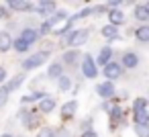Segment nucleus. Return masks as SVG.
Returning <instances> with one entry per match:
<instances>
[{
    "label": "nucleus",
    "instance_id": "obj_1",
    "mask_svg": "<svg viewBox=\"0 0 149 137\" xmlns=\"http://www.w3.org/2000/svg\"><path fill=\"white\" fill-rule=\"evenodd\" d=\"M45 59H47V53H45V51H41V53H35L33 57H29V59H25V62H23V68H25V70L39 68V66H41Z\"/></svg>",
    "mask_w": 149,
    "mask_h": 137
},
{
    "label": "nucleus",
    "instance_id": "obj_2",
    "mask_svg": "<svg viewBox=\"0 0 149 137\" xmlns=\"http://www.w3.org/2000/svg\"><path fill=\"white\" fill-rule=\"evenodd\" d=\"M120 72H123V68H120L118 64H114V62H108V64L104 66V76H106L108 80L118 78V76H120Z\"/></svg>",
    "mask_w": 149,
    "mask_h": 137
},
{
    "label": "nucleus",
    "instance_id": "obj_3",
    "mask_svg": "<svg viewBox=\"0 0 149 137\" xmlns=\"http://www.w3.org/2000/svg\"><path fill=\"white\" fill-rule=\"evenodd\" d=\"M82 70H84V74H86L88 78H94V76H96V64L92 62V57H90V55H84Z\"/></svg>",
    "mask_w": 149,
    "mask_h": 137
},
{
    "label": "nucleus",
    "instance_id": "obj_4",
    "mask_svg": "<svg viewBox=\"0 0 149 137\" xmlns=\"http://www.w3.org/2000/svg\"><path fill=\"white\" fill-rule=\"evenodd\" d=\"M86 37H88V31H76V33L70 35L68 43H72V45H82V43L86 41Z\"/></svg>",
    "mask_w": 149,
    "mask_h": 137
},
{
    "label": "nucleus",
    "instance_id": "obj_5",
    "mask_svg": "<svg viewBox=\"0 0 149 137\" xmlns=\"http://www.w3.org/2000/svg\"><path fill=\"white\" fill-rule=\"evenodd\" d=\"M96 90H98V94H100L102 98H110V96L114 94V86H112V82H104V84H100Z\"/></svg>",
    "mask_w": 149,
    "mask_h": 137
},
{
    "label": "nucleus",
    "instance_id": "obj_6",
    "mask_svg": "<svg viewBox=\"0 0 149 137\" xmlns=\"http://www.w3.org/2000/svg\"><path fill=\"white\" fill-rule=\"evenodd\" d=\"M37 37H39V33H37L35 29H25V31H23V35H21V39H23L27 45L35 43V41H37Z\"/></svg>",
    "mask_w": 149,
    "mask_h": 137
},
{
    "label": "nucleus",
    "instance_id": "obj_7",
    "mask_svg": "<svg viewBox=\"0 0 149 137\" xmlns=\"http://www.w3.org/2000/svg\"><path fill=\"white\" fill-rule=\"evenodd\" d=\"M6 2H8V6L15 8V10H31L29 2H25V0H6Z\"/></svg>",
    "mask_w": 149,
    "mask_h": 137
},
{
    "label": "nucleus",
    "instance_id": "obj_8",
    "mask_svg": "<svg viewBox=\"0 0 149 137\" xmlns=\"http://www.w3.org/2000/svg\"><path fill=\"white\" fill-rule=\"evenodd\" d=\"M108 19H110V25H114V27H116V25H120V23L125 21V17H123V13H120V10H116V8L108 13Z\"/></svg>",
    "mask_w": 149,
    "mask_h": 137
},
{
    "label": "nucleus",
    "instance_id": "obj_9",
    "mask_svg": "<svg viewBox=\"0 0 149 137\" xmlns=\"http://www.w3.org/2000/svg\"><path fill=\"white\" fill-rule=\"evenodd\" d=\"M102 35H104L106 39H114V41L118 39V33H116V27H114V25H106V27L102 29Z\"/></svg>",
    "mask_w": 149,
    "mask_h": 137
},
{
    "label": "nucleus",
    "instance_id": "obj_10",
    "mask_svg": "<svg viewBox=\"0 0 149 137\" xmlns=\"http://www.w3.org/2000/svg\"><path fill=\"white\" fill-rule=\"evenodd\" d=\"M53 10H55L53 0H41V6L37 8V13H53Z\"/></svg>",
    "mask_w": 149,
    "mask_h": 137
},
{
    "label": "nucleus",
    "instance_id": "obj_11",
    "mask_svg": "<svg viewBox=\"0 0 149 137\" xmlns=\"http://www.w3.org/2000/svg\"><path fill=\"white\" fill-rule=\"evenodd\" d=\"M110 55H112L110 47H104V49L100 51V55H98V64H100V66H106V64L110 62Z\"/></svg>",
    "mask_w": 149,
    "mask_h": 137
},
{
    "label": "nucleus",
    "instance_id": "obj_12",
    "mask_svg": "<svg viewBox=\"0 0 149 137\" xmlns=\"http://www.w3.org/2000/svg\"><path fill=\"white\" fill-rule=\"evenodd\" d=\"M137 64H139V59H137L135 53H127V55L123 57V66H127V68H135Z\"/></svg>",
    "mask_w": 149,
    "mask_h": 137
},
{
    "label": "nucleus",
    "instance_id": "obj_13",
    "mask_svg": "<svg viewBox=\"0 0 149 137\" xmlns=\"http://www.w3.org/2000/svg\"><path fill=\"white\" fill-rule=\"evenodd\" d=\"M53 106H55L53 98H43V100H41V104H39V108H41L43 113H51V110H53Z\"/></svg>",
    "mask_w": 149,
    "mask_h": 137
},
{
    "label": "nucleus",
    "instance_id": "obj_14",
    "mask_svg": "<svg viewBox=\"0 0 149 137\" xmlns=\"http://www.w3.org/2000/svg\"><path fill=\"white\" fill-rule=\"evenodd\" d=\"M149 117H147V110H135V123L137 125H147Z\"/></svg>",
    "mask_w": 149,
    "mask_h": 137
},
{
    "label": "nucleus",
    "instance_id": "obj_15",
    "mask_svg": "<svg viewBox=\"0 0 149 137\" xmlns=\"http://www.w3.org/2000/svg\"><path fill=\"white\" fill-rule=\"evenodd\" d=\"M10 47V35L8 33H0V51H6Z\"/></svg>",
    "mask_w": 149,
    "mask_h": 137
},
{
    "label": "nucleus",
    "instance_id": "obj_16",
    "mask_svg": "<svg viewBox=\"0 0 149 137\" xmlns=\"http://www.w3.org/2000/svg\"><path fill=\"white\" fill-rule=\"evenodd\" d=\"M137 39L139 41H149V27L147 25H143V27L137 29Z\"/></svg>",
    "mask_w": 149,
    "mask_h": 137
},
{
    "label": "nucleus",
    "instance_id": "obj_17",
    "mask_svg": "<svg viewBox=\"0 0 149 137\" xmlns=\"http://www.w3.org/2000/svg\"><path fill=\"white\" fill-rule=\"evenodd\" d=\"M135 17H137L139 21H147V19H149V10H147V6H137Z\"/></svg>",
    "mask_w": 149,
    "mask_h": 137
},
{
    "label": "nucleus",
    "instance_id": "obj_18",
    "mask_svg": "<svg viewBox=\"0 0 149 137\" xmlns=\"http://www.w3.org/2000/svg\"><path fill=\"white\" fill-rule=\"evenodd\" d=\"M76 106H78V104H76L74 100H72V102H68V104L63 106V117H65V119H68V117H72V115L76 113Z\"/></svg>",
    "mask_w": 149,
    "mask_h": 137
},
{
    "label": "nucleus",
    "instance_id": "obj_19",
    "mask_svg": "<svg viewBox=\"0 0 149 137\" xmlns=\"http://www.w3.org/2000/svg\"><path fill=\"white\" fill-rule=\"evenodd\" d=\"M10 45H13V47H15L19 53H23V51H27V49H29V45H27L23 39H17V41H15V43H10Z\"/></svg>",
    "mask_w": 149,
    "mask_h": 137
},
{
    "label": "nucleus",
    "instance_id": "obj_20",
    "mask_svg": "<svg viewBox=\"0 0 149 137\" xmlns=\"http://www.w3.org/2000/svg\"><path fill=\"white\" fill-rule=\"evenodd\" d=\"M49 76L51 78H59L61 76V66L59 64H51L49 66Z\"/></svg>",
    "mask_w": 149,
    "mask_h": 137
},
{
    "label": "nucleus",
    "instance_id": "obj_21",
    "mask_svg": "<svg viewBox=\"0 0 149 137\" xmlns=\"http://www.w3.org/2000/svg\"><path fill=\"white\" fill-rule=\"evenodd\" d=\"M70 86H72V82H70V78H65V76H61L59 78V90H70Z\"/></svg>",
    "mask_w": 149,
    "mask_h": 137
},
{
    "label": "nucleus",
    "instance_id": "obj_22",
    "mask_svg": "<svg viewBox=\"0 0 149 137\" xmlns=\"http://www.w3.org/2000/svg\"><path fill=\"white\" fill-rule=\"evenodd\" d=\"M145 106H147L145 98H137V100L133 102V110H145Z\"/></svg>",
    "mask_w": 149,
    "mask_h": 137
},
{
    "label": "nucleus",
    "instance_id": "obj_23",
    "mask_svg": "<svg viewBox=\"0 0 149 137\" xmlns=\"http://www.w3.org/2000/svg\"><path fill=\"white\" fill-rule=\"evenodd\" d=\"M21 82H23V76H19V78H15V80H13V82H10L8 86H6V90H8V92H10V90H15L17 86H21Z\"/></svg>",
    "mask_w": 149,
    "mask_h": 137
},
{
    "label": "nucleus",
    "instance_id": "obj_24",
    "mask_svg": "<svg viewBox=\"0 0 149 137\" xmlns=\"http://www.w3.org/2000/svg\"><path fill=\"white\" fill-rule=\"evenodd\" d=\"M76 57H78V53H76V51H68V53L63 55V59H65L68 64H74V62H76Z\"/></svg>",
    "mask_w": 149,
    "mask_h": 137
},
{
    "label": "nucleus",
    "instance_id": "obj_25",
    "mask_svg": "<svg viewBox=\"0 0 149 137\" xmlns=\"http://www.w3.org/2000/svg\"><path fill=\"white\" fill-rule=\"evenodd\" d=\"M37 137H55V133H53L51 129H47V127H45V129H41V131H39V135H37Z\"/></svg>",
    "mask_w": 149,
    "mask_h": 137
},
{
    "label": "nucleus",
    "instance_id": "obj_26",
    "mask_svg": "<svg viewBox=\"0 0 149 137\" xmlns=\"http://www.w3.org/2000/svg\"><path fill=\"white\" fill-rule=\"evenodd\" d=\"M6 96H8V90L2 86V88H0V106H2V104L6 102Z\"/></svg>",
    "mask_w": 149,
    "mask_h": 137
},
{
    "label": "nucleus",
    "instance_id": "obj_27",
    "mask_svg": "<svg viewBox=\"0 0 149 137\" xmlns=\"http://www.w3.org/2000/svg\"><path fill=\"white\" fill-rule=\"evenodd\" d=\"M137 131L141 137H147V125H137Z\"/></svg>",
    "mask_w": 149,
    "mask_h": 137
},
{
    "label": "nucleus",
    "instance_id": "obj_28",
    "mask_svg": "<svg viewBox=\"0 0 149 137\" xmlns=\"http://www.w3.org/2000/svg\"><path fill=\"white\" fill-rule=\"evenodd\" d=\"M120 2H123V0H108V4H110V6H118Z\"/></svg>",
    "mask_w": 149,
    "mask_h": 137
},
{
    "label": "nucleus",
    "instance_id": "obj_29",
    "mask_svg": "<svg viewBox=\"0 0 149 137\" xmlns=\"http://www.w3.org/2000/svg\"><path fill=\"white\" fill-rule=\"evenodd\" d=\"M82 137H98V135H96V133H94V131H86V133H84V135H82Z\"/></svg>",
    "mask_w": 149,
    "mask_h": 137
},
{
    "label": "nucleus",
    "instance_id": "obj_30",
    "mask_svg": "<svg viewBox=\"0 0 149 137\" xmlns=\"http://www.w3.org/2000/svg\"><path fill=\"white\" fill-rule=\"evenodd\" d=\"M49 25H51V23H43V27H41V31H43V33H47V31H49Z\"/></svg>",
    "mask_w": 149,
    "mask_h": 137
},
{
    "label": "nucleus",
    "instance_id": "obj_31",
    "mask_svg": "<svg viewBox=\"0 0 149 137\" xmlns=\"http://www.w3.org/2000/svg\"><path fill=\"white\" fill-rule=\"evenodd\" d=\"M4 78H6V72H4V70H2V68H0V82H2V80H4Z\"/></svg>",
    "mask_w": 149,
    "mask_h": 137
},
{
    "label": "nucleus",
    "instance_id": "obj_32",
    "mask_svg": "<svg viewBox=\"0 0 149 137\" xmlns=\"http://www.w3.org/2000/svg\"><path fill=\"white\" fill-rule=\"evenodd\" d=\"M2 17H4V8H2V6H0V19H2Z\"/></svg>",
    "mask_w": 149,
    "mask_h": 137
},
{
    "label": "nucleus",
    "instance_id": "obj_33",
    "mask_svg": "<svg viewBox=\"0 0 149 137\" xmlns=\"http://www.w3.org/2000/svg\"><path fill=\"white\" fill-rule=\"evenodd\" d=\"M2 137H13V135H2Z\"/></svg>",
    "mask_w": 149,
    "mask_h": 137
}]
</instances>
